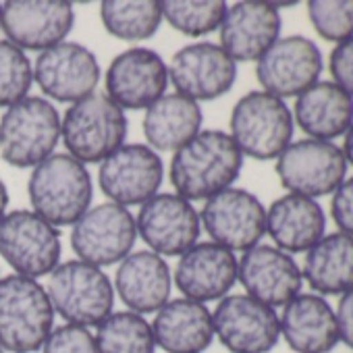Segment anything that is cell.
<instances>
[{"label": "cell", "instance_id": "cell-15", "mask_svg": "<svg viewBox=\"0 0 353 353\" xmlns=\"http://www.w3.org/2000/svg\"><path fill=\"white\" fill-rule=\"evenodd\" d=\"M135 227L137 237L148 243L150 252L162 258L183 256L198 243L202 233L198 210L176 194H156L141 204Z\"/></svg>", "mask_w": 353, "mask_h": 353}, {"label": "cell", "instance_id": "cell-17", "mask_svg": "<svg viewBox=\"0 0 353 353\" xmlns=\"http://www.w3.org/2000/svg\"><path fill=\"white\" fill-rule=\"evenodd\" d=\"M324 67L320 48L305 36L279 38L256 65L262 92L281 100L297 98L312 88Z\"/></svg>", "mask_w": 353, "mask_h": 353}, {"label": "cell", "instance_id": "cell-38", "mask_svg": "<svg viewBox=\"0 0 353 353\" xmlns=\"http://www.w3.org/2000/svg\"><path fill=\"white\" fill-rule=\"evenodd\" d=\"M334 318L339 328V341H343L349 349H353V289L341 295L334 310Z\"/></svg>", "mask_w": 353, "mask_h": 353}, {"label": "cell", "instance_id": "cell-30", "mask_svg": "<svg viewBox=\"0 0 353 353\" xmlns=\"http://www.w3.org/2000/svg\"><path fill=\"white\" fill-rule=\"evenodd\" d=\"M100 19L110 36L125 42H143L158 32L162 9L158 0H104Z\"/></svg>", "mask_w": 353, "mask_h": 353}, {"label": "cell", "instance_id": "cell-20", "mask_svg": "<svg viewBox=\"0 0 353 353\" xmlns=\"http://www.w3.org/2000/svg\"><path fill=\"white\" fill-rule=\"evenodd\" d=\"M237 281L245 295L274 310L285 307L301 293L303 274L293 256L274 245L258 243L237 260Z\"/></svg>", "mask_w": 353, "mask_h": 353}, {"label": "cell", "instance_id": "cell-24", "mask_svg": "<svg viewBox=\"0 0 353 353\" xmlns=\"http://www.w3.org/2000/svg\"><path fill=\"white\" fill-rule=\"evenodd\" d=\"M152 332L156 347L166 353H202L214 341L212 312L188 297L168 299L156 312Z\"/></svg>", "mask_w": 353, "mask_h": 353}, {"label": "cell", "instance_id": "cell-41", "mask_svg": "<svg viewBox=\"0 0 353 353\" xmlns=\"http://www.w3.org/2000/svg\"><path fill=\"white\" fill-rule=\"evenodd\" d=\"M0 23H3V5H0Z\"/></svg>", "mask_w": 353, "mask_h": 353}, {"label": "cell", "instance_id": "cell-23", "mask_svg": "<svg viewBox=\"0 0 353 353\" xmlns=\"http://www.w3.org/2000/svg\"><path fill=\"white\" fill-rule=\"evenodd\" d=\"M114 293L135 314H156L168 299L172 289V272L168 262L150 252H131L117 268Z\"/></svg>", "mask_w": 353, "mask_h": 353}, {"label": "cell", "instance_id": "cell-2", "mask_svg": "<svg viewBox=\"0 0 353 353\" xmlns=\"http://www.w3.org/2000/svg\"><path fill=\"white\" fill-rule=\"evenodd\" d=\"M28 194L32 210L52 227H73L92 204V176L71 154H52L32 168Z\"/></svg>", "mask_w": 353, "mask_h": 353}, {"label": "cell", "instance_id": "cell-37", "mask_svg": "<svg viewBox=\"0 0 353 353\" xmlns=\"http://www.w3.org/2000/svg\"><path fill=\"white\" fill-rule=\"evenodd\" d=\"M330 212L341 233L353 235V176L345 179L332 194Z\"/></svg>", "mask_w": 353, "mask_h": 353}, {"label": "cell", "instance_id": "cell-33", "mask_svg": "<svg viewBox=\"0 0 353 353\" xmlns=\"http://www.w3.org/2000/svg\"><path fill=\"white\" fill-rule=\"evenodd\" d=\"M32 83L34 65L28 54L9 40H0V108L28 98Z\"/></svg>", "mask_w": 353, "mask_h": 353}, {"label": "cell", "instance_id": "cell-34", "mask_svg": "<svg viewBox=\"0 0 353 353\" xmlns=\"http://www.w3.org/2000/svg\"><path fill=\"white\" fill-rule=\"evenodd\" d=\"M307 17L320 38L345 42L353 38V0H310Z\"/></svg>", "mask_w": 353, "mask_h": 353}, {"label": "cell", "instance_id": "cell-29", "mask_svg": "<svg viewBox=\"0 0 353 353\" xmlns=\"http://www.w3.org/2000/svg\"><path fill=\"white\" fill-rule=\"evenodd\" d=\"M303 279L316 295H343L353 289V235L328 233L305 252Z\"/></svg>", "mask_w": 353, "mask_h": 353}, {"label": "cell", "instance_id": "cell-3", "mask_svg": "<svg viewBox=\"0 0 353 353\" xmlns=\"http://www.w3.org/2000/svg\"><path fill=\"white\" fill-rule=\"evenodd\" d=\"M46 287L30 276L0 279V345L7 353H36L54 330Z\"/></svg>", "mask_w": 353, "mask_h": 353}, {"label": "cell", "instance_id": "cell-9", "mask_svg": "<svg viewBox=\"0 0 353 353\" xmlns=\"http://www.w3.org/2000/svg\"><path fill=\"white\" fill-rule=\"evenodd\" d=\"M61 233L34 210H13L0 221V256L15 274L36 279L61 264Z\"/></svg>", "mask_w": 353, "mask_h": 353}, {"label": "cell", "instance_id": "cell-4", "mask_svg": "<svg viewBox=\"0 0 353 353\" xmlns=\"http://www.w3.org/2000/svg\"><path fill=\"white\" fill-rule=\"evenodd\" d=\"M61 139V114L42 96H28L0 117V156L15 168H36Z\"/></svg>", "mask_w": 353, "mask_h": 353}, {"label": "cell", "instance_id": "cell-26", "mask_svg": "<svg viewBox=\"0 0 353 353\" xmlns=\"http://www.w3.org/2000/svg\"><path fill=\"white\" fill-rule=\"evenodd\" d=\"M266 233L285 254H301L326 235V214L316 200L287 194L266 210Z\"/></svg>", "mask_w": 353, "mask_h": 353}, {"label": "cell", "instance_id": "cell-16", "mask_svg": "<svg viewBox=\"0 0 353 353\" xmlns=\"http://www.w3.org/2000/svg\"><path fill=\"white\" fill-rule=\"evenodd\" d=\"M106 96L123 110H145L166 94L168 65L145 46L117 54L104 75Z\"/></svg>", "mask_w": 353, "mask_h": 353}, {"label": "cell", "instance_id": "cell-25", "mask_svg": "<svg viewBox=\"0 0 353 353\" xmlns=\"http://www.w3.org/2000/svg\"><path fill=\"white\" fill-rule=\"evenodd\" d=\"M281 336L295 353H330L339 343L334 310L316 293H299L279 316Z\"/></svg>", "mask_w": 353, "mask_h": 353}, {"label": "cell", "instance_id": "cell-31", "mask_svg": "<svg viewBox=\"0 0 353 353\" xmlns=\"http://www.w3.org/2000/svg\"><path fill=\"white\" fill-rule=\"evenodd\" d=\"M98 353H156L152 324L135 312L123 310L106 316L94 332Z\"/></svg>", "mask_w": 353, "mask_h": 353}, {"label": "cell", "instance_id": "cell-10", "mask_svg": "<svg viewBox=\"0 0 353 353\" xmlns=\"http://www.w3.org/2000/svg\"><path fill=\"white\" fill-rule=\"evenodd\" d=\"M135 239V216L112 202L90 208L71 231V248L77 258L98 268L121 264L131 254Z\"/></svg>", "mask_w": 353, "mask_h": 353}, {"label": "cell", "instance_id": "cell-18", "mask_svg": "<svg viewBox=\"0 0 353 353\" xmlns=\"http://www.w3.org/2000/svg\"><path fill=\"white\" fill-rule=\"evenodd\" d=\"M34 81L50 100L75 104L96 92L100 65L90 48L65 40L38 54Z\"/></svg>", "mask_w": 353, "mask_h": 353}, {"label": "cell", "instance_id": "cell-27", "mask_svg": "<svg viewBox=\"0 0 353 353\" xmlns=\"http://www.w3.org/2000/svg\"><path fill=\"white\" fill-rule=\"evenodd\" d=\"M293 119L307 137L332 141L353 123V98L332 81H316L297 96Z\"/></svg>", "mask_w": 353, "mask_h": 353}, {"label": "cell", "instance_id": "cell-42", "mask_svg": "<svg viewBox=\"0 0 353 353\" xmlns=\"http://www.w3.org/2000/svg\"><path fill=\"white\" fill-rule=\"evenodd\" d=\"M0 353H7V351H5V347H3V345H0Z\"/></svg>", "mask_w": 353, "mask_h": 353}, {"label": "cell", "instance_id": "cell-32", "mask_svg": "<svg viewBox=\"0 0 353 353\" xmlns=\"http://www.w3.org/2000/svg\"><path fill=\"white\" fill-rule=\"evenodd\" d=\"M160 9L162 21L190 38L216 32L227 13L223 0H162Z\"/></svg>", "mask_w": 353, "mask_h": 353}, {"label": "cell", "instance_id": "cell-40", "mask_svg": "<svg viewBox=\"0 0 353 353\" xmlns=\"http://www.w3.org/2000/svg\"><path fill=\"white\" fill-rule=\"evenodd\" d=\"M7 206H9V190L5 185V181L0 179V221L7 214Z\"/></svg>", "mask_w": 353, "mask_h": 353}, {"label": "cell", "instance_id": "cell-6", "mask_svg": "<svg viewBox=\"0 0 353 353\" xmlns=\"http://www.w3.org/2000/svg\"><path fill=\"white\" fill-rule=\"evenodd\" d=\"M293 112L285 100L262 90L237 100L229 119V135L243 156L274 160L293 139Z\"/></svg>", "mask_w": 353, "mask_h": 353}, {"label": "cell", "instance_id": "cell-35", "mask_svg": "<svg viewBox=\"0 0 353 353\" xmlns=\"http://www.w3.org/2000/svg\"><path fill=\"white\" fill-rule=\"evenodd\" d=\"M42 353H98L94 332L83 326H57L40 349Z\"/></svg>", "mask_w": 353, "mask_h": 353}, {"label": "cell", "instance_id": "cell-5", "mask_svg": "<svg viewBox=\"0 0 353 353\" xmlns=\"http://www.w3.org/2000/svg\"><path fill=\"white\" fill-rule=\"evenodd\" d=\"M127 117L106 94L92 96L69 106L61 119V137L67 154L81 164L104 162L114 154L127 137Z\"/></svg>", "mask_w": 353, "mask_h": 353}, {"label": "cell", "instance_id": "cell-1", "mask_svg": "<svg viewBox=\"0 0 353 353\" xmlns=\"http://www.w3.org/2000/svg\"><path fill=\"white\" fill-rule=\"evenodd\" d=\"M243 166V154L233 137L219 129H202L172 154L168 179L176 196L188 202L210 200L233 188Z\"/></svg>", "mask_w": 353, "mask_h": 353}, {"label": "cell", "instance_id": "cell-8", "mask_svg": "<svg viewBox=\"0 0 353 353\" xmlns=\"http://www.w3.org/2000/svg\"><path fill=\"white\" fill-rule=\"evenodd\" d=\"M281 185L295 196L322 198L339 190L347 174V158L332 141L299 139L291 141L276 158Z\"/></svg>", "mask_w": 353, "mask_h": 353}, {"label": "cell", "instance_id": "cell-14", "mask_svg": "<svg viewBox=\"0 0 353 353\" xmlns=\"http://www.w3.org/2000/svg\"><path fill=\"white\" fill-rule=\"evenodd\" d=\"M168 81L194 102L216 100L237 81V63L214 42L188 44L176 50L168 65Z\"/></svg>", "mask_w": 353, "mask_h": 353}, {"label": "cell", "instance_id": "cell-19", "mask_svg": "<svg viewBox=\"0 0 353 353\" xmlns=\"http://www.w3.org/2000/svg\"><path fill=\"white\" fill-rule=\"evenodd\" d=\"M73 23L75 11L67 0H9L3 5L0 30L23 52H44L65 42Z\"/></svg>", "mask_w": 353, "mask_h": 353}, {"label": "cell", "instance_id": "cell-39", "mask_svg": "<svg viewBox=\"0 0 353 353\" xmlns=\"http://www.w3.org/2000/svg\"><path fill=\"white\" fill-rule=\"evenodd\" d=\"M341 150H343V154L347 158V164L353 166V123H351V127L345 133V141H343V148Z\"/></svg>", "mask_w": 353, "mask_h": 353}, {"label": "cell", "instance_id": "cell-12", "mask_svg": "<svg viewBox=\"0 0 353 353\" xmlns=\"http://www.w3.org/2000/svg\"><path fill=\"white\" fill-rule=\"evenodd\" d=\"M200 223L214 243L233 254L248 252L266 235V208L252 192L229 188L206 200Z\"/></svg>", "mask_w": 353, "mask_h": 353}, {"label": "cell", "instance_id": "cell-28", "mask_svg": "<svg viewBox=\"0 0 353 353\" xmlns=\"http://www.w3.org/2000/svg\"><path fill=\"white\" fill-rule=\"evenodd\" d=\"M204 114L198 102L181 94H164L143 114V135L154 152H176L202 131Z\"/></svg>", "mask_w": 353, "mask_h": 353}, {"label": "cell", "instance_id": "cell-7", "mask_svg": "<svg viewBox=\"0 0 353 353\" xmlns=\"http://www.w3.org/2000/svg\"><path fill=\"white\" fill-rule=\"evenodd\" d=\"M46 293L65 324L98 326L114 307V287L102 268L81 260L61 262L48 279Z\"/></svg>", "mask_w": 353, "mask_h": 353}, {"label": "cell", "instance_id": "cell-36", "mask_svg": "<svg viewBox=\"0 0 353 353\" xmlns=\"http://www.w3.org/2000/svg\"><path fill=\"white\" fill-rule=\"evenodd\" d=\"M328 71L332 83L353 98V38L336 44L328 57Z\"/></svg>", "mask_w": 353, "mask_h": 353}, {"label": "cell", "instance_id": "cell-11", "mask_svg": "<svg viewBox=\"0 0 353 353\" xmlns=\"http://www.w3.org/2000/svg\"><path fill=\"white\" fill-rule=\"evenodd\" d=\"M164 176L158 152L148 143H123L114 154L100 162L98 185L108 202L119 206H141L152 200Z\"/></svg>", "mask_w": 353, "mask_h": 353}, {"label": "cell", "instance_id": "cell-21", "mask_svg": "<svg viewBox=\"0 0 353 353\" xmlns=\"http://www.w3.org/2000/svg\"><path fill=\"white\" fill-rule=\"evenodd\" d=\"M172 279L188 299L221 301L237 283V258L214 241H202L179 256Z\"/></svg>", "mask_w": 353, "mask_h": 353}, {"label": "cell", "instance_id": "cell-22", "mask_svg": "<svg viewBox=\"0 0 353 353\" xmlns=\"http://www.w3.org/2000/svg\"><path fill=\"white\" fill-rule=\"evenodd\" d=\"M281 11H276L272 3L243 0L227 7L219 28V46L235 63H258V59L281 38Z\"/></svg>", "mask_w": 353, "mask_h": 353}, {"label": "cell", "instance_id": "cell-13", "mask_svg": "<svg viewBox=\"0 0 353 353\" xmlns=\"http://www.w3.org/2000/svg\"><path fill=\"white\" fill-rule=\"evenodd\" d=\"M212 326L231 353H268L281 339L276 312L245 293L223 297L212 312Z\"/></svg>", "mask_w": 353, "mask_h": 353}]
</instances>
